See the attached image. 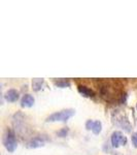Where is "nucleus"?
I'll return each mask as SVG.
<instances>
[{
  "label": "nucleus",
  "instance_id": "1",
  "mask_svg": "<svg viewBox=\"0 0 137 155\" xmlns=\"http://www.w3.org/2000/svg\"><path fill=\"white\" fill-rule=\"evenodd\" d=\"M2 143H3V146L7 151L12 152L16 151L17 147H18V142H17V137H16V134L14 131L11 128H6L5 131L3 134V137H2Z\"/></svg>",
  "mask_w": 137,
  "mask_h": 155
},
{
  "label": "nucleus",
  "instance_id": "2",
  "mask_svg": "<svg viewBox=\"0 0 137 155\" xmlns=\"http://www.w3.org/2000/svg\"><path fill=\"white\" fill-rule=\"evenodd\" d=\"M74 114H75V111L73 109L62 110V111L55 112V113L49 115L46 119V122H66L71 117H73Z\"/></svg>",
  "mask_w": 137,
  "mask_h": 155
},
{
  "label": "nucleus",
  "instance_id": "3",
  "mask_svg": "<svg viewBox=\"0 0 137 155\" xmlns=\"http://www.w3.org/2000/svg\"><path fill=\"white\" fill-rule=\"evenodd\" d=\"M110 142H111V146L113 148H119V146H125V145H127L128 139H127V137L122 131L114 130L111 134Z\"/></svg>",
  "mask_w": 137,
  "mask_h": 155
},
{
  "label": "nucleus",
  "instance_id": "4",
  "mask_svg": "<svg viewBox=\"0 0 137 155\" xmlns=\"http://www.w3.org/2000/svg\"><path fill=\"white\" fill-rule=\"evenodd\" d=\"M46 144V139L43 137H34L32 139H30L28 142L26 143V147L29 149H36V148H40L43 147Z\"/></svg>",
  "mask_w": 137,
  "mask_h": 155
},
{
  "label": "nucleus",
  "instance_id": "5",
  "mask_svg": "<svg viewBox=\"0 0 137 155\" xmlns=\"http://www.w3.org/2000/svg\"><path fill=\"white\" fill-rule=\"evenodd\" d=\"M86 128H87V130H92L93 134H99L102 130V123L99 120L94 121V120L90 119L86 122Z\"/></svg>",
  "mask_w": 137,
  "mask_h": 155
},
{
  "label": "nucleus",
  "instance_id": "6",
  "mask_svg": "<svg viewBox=\"0 0 137 155\" xmlns=\"http://www.w3.org/2000/svg\"><path fill=\"white\" fill-rule=\"evenodd\" d=\"M4 98L7 102H16L20 98V93L17 89H8L4 94Z\"/></svg>",
  "mask_w": 137,
  "mask_h": 155
},
{
  "label": "nucleus",
  "instance_id": "7",
  "mask_svg": "<svg viewBox=\"0 0 137 155\" xmlns=\"http://www.w3.org/2000/svg\"><path fill=\"white\" fill-rule=\"evenodd\" d=\"M116 125H119V127H122L123 129H125L127 132H130L131 131L132 126H131L130 122H129V120L127 119L126 117L119 116V117L116 118Z\"/></svg>",
  "mask_w": 137,
  "mask_h": 155
},
{
  "label": "nucleus",
  "instance_id": "8",
  "mask_svg": "<svg viewBox=\"0 0 137 155\" xmlns=\"http://www.w3.org/2000/svg\"><path fill=\"white\" fill-rule=\"evenodd\" d=\"M34 102H35V99L34 97L31 95V94H24L23 97L21 99V107H33Z\"/></svg>",
  "mask_w": 137,
  "mask_h": 155
},
{
  "label": "nucleus",
  "instance_id": "9",
  "mask_svg": "<svg viewBox=\"0 0 137 155\" xmlns=\"http://www.w3.org/2000/svg\"><path fill=\"white\" fill-rule=\"evenodd\" d=\"M78 90L84 97H94L95 96V92H94L91 88L87 87L86 85H78Z\"/></svg>",
  "mask_w": 137,
  "mask_h": 155
},
{
  "label": "nucleus",
  "instance_id": "10",
  "mask_svg": "<svg viewBox=\"0 0 137 155\" xmlns=\"http://www.w3.org/2000/svg\"><path fill=\"white\" fill-rule=\"evenodd\" d=\"M43 83H44L43 79H39V78H36V79L32 80V89H33V91L38 92L39 90H41Z\"/></svg>",
  "mask_w": 137,
  "mask_h": 155
},
{
  "label": "nucleus",
  "instance_id": "11",
  "mask_svg": "<svg viewBox=\"0 0 137 155\" xmlns=\"http://www.w3.org/2000/svg\"><path fill=\"white\" fill-rule=\"evenodd\" d=\"M54 83L57 87H59V88H67V87H70V85H71L70 81L65 80V79L56 80V81H54Z\"/></svg>",
  "mask_w": 137,
  "mask_h": 155
},
{
  "label": "nucleus",
  "instance_id": "12",
  "mask_svg": "<svg viewBox=\"0 0 137 155\" xmlns=\"http://www.w3.org/2000/svg\"><path fill=\"white\" fill-rule=\"evenodd\" d=\"M68 132H69L68 127H63V128H61L59 131H57V136L60 137H67Z\"/></svg>",
  "mask_w": 137,
  "mask_h": 155
},
{
  "label": "nucleus",
  "instance_id": "13",
  "mask_svg": "<svg viewBox=\"0 0 137 155\" xmlns=\"http://www.w3.org/2000/svg\"><path fill=\"white\" fill-rule=\"evenodd\" d=\"M131 142L133 144V146L137 148V132H133L131 136Z\"/></svg>",
  "mask_w": 137,
  "mask_h": 155
},
{
  "label": "nucleus",
  "instance_id": "14",
  "mask_svg": "<svg viewBox=\"0 0 137 155\" xmlns=\"http://www.w3.org/2000/svg\"><path fill=\"white\" fill-rule=\"evenodd\" d=\"M136 110H137V104H136Z\"/></svg>",
  "mask_w": 137,
  "mask_h": 155
}]
</instances>
